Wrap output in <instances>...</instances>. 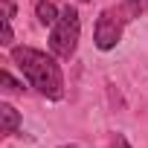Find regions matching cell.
<instances>
[{
  "instance_id": "cell-8",
  "label": "cell",
  "mask_w": 148,
  "mask_h": 148,
  "mask_svg": "<svg viewBox=\"0 0 148 148\" xmlns=\"http://www.w3.org/2000/svg\"><path fill=\"white\" fill-rule=\"evenodd\" d=\"M0 44H3V47L12 44V21H3V35H0Z\"/></svg>"
},
{
  "instance_id": "cell-11",
  "label": "cell",
  "mask_w": 148,
  "mask_h": 148,
  "mask_svg": "<svg viewBox=\"0 0 148 148\" xmlns=\"http://www.w3.org/2000/svg\"><path fill=\"white\" fill-rule=\"evenodd\" d=\"M61 148H79V145H61Z\"/></svg>"
},
{
  "instance_id": "cell-6",
  "label": "cell",
  "mask_w": 148,
  "mask_h": 148,
  "mask_svg": "<svg viewBox=\"0 0 148 148\" xmlns=\"http://www.w3.org/2000/svg\"><path fill=\"white\" fill-rule=\"evenodd\" d=\"M119 12H122L125 21H134V18H139V15L148 12V0H125V3L119 6Z\"/></svg>"
},
{
  "instance_id": "cell-7",
  "label": "cell",
  "mask_w": 148,
  "mask_h": 148,
  "mask_svg": "<svg viewBox=\"0 0 148 148\" xmlns=\"http://www.w3.org/2000/svg\"><path fill=\"white\" fill-rule=\"evenodd\" d=\"M0 82H3V90H6V93H21V90H23V84H21V82H15L6 70L0 73Z\"/></svg>"
},
{
  "instance_id": "cell-1",
  "label": "cell",
  "mask_w": 148,
  "mask_h": 148,
  "mask_svg": "<svg viewBox=\"0 0 148 148\" xmlns=\"http://www.w3.org/2000/svg\"><path fill=\"white\" fill-rule=\"evenodd\" d=\"M12 61L18 64V70L23 73V79L47 99H61L64 96V73L58 67V61L41 49L32 47H15L12 49Z\"/></svg>"
},
{
  "instance_id": "cell-5",
  "label": "cell",
  "mask_w": 148,
  "mask_h": 148,
  "mask_svg": "<svg viewBox=\"0 0 148 148\" xmlns=\"http://www.w3.org/2000/svg\"><path fill=\"white\" fill-rule=\"evenodd\" d=\"M58 9H55V3H49V0H38L35 3V18L44 23V26H52L55 21H58Z\"/></svg>"
},
{
  "instance_id": "cell-10",
  "label": "cell",
  "mask_w": 148,
  "mask_h": 148,
  "mask_svg": "<svg viewBox=\"0 0 148 148\" xmlns=\"http://www.w3.org/2000/svg\"><path fill=\"white\" fill-rule=\"evenodd\" d=\"M0 6H3V21H12V15H15L12 0H0Z\"/></svg>"
},
{
  "instance_id": "cell-4",
  "label": "cell",
  "mask_w": 148,
  "mask_h": 148,
  "mask_svg": "<svg viewBox=\"0 0 148 148\" xmlns=\"http://www.w3.org/2000/svg\"><path fill=\"white\" fill-rule=\"evenodd\" d=\"M21 128V113L12 105H0V131L3 134H18Z\"/></svg>"
},
{
  "instance_id": "cell-9",
  "label": "cell",
  "mask_w": 148,
  "mask_h": 148,
  "mask_svg": "<svg viewBox=\"0 0 148 148\" xmlns=\"http://www.w3.org/2000/svg\"><path fill=\"white\" fill-rule=\"evenodd\" d=\"M108 148H131V142H128L122 134H116V136L110 139V145H108Z\"/></svg>"
},
{
  "instance_id": "cell-3",
  "label": "cell",
  "mask_w": 148,
  "mask_h": 148,
  "mask_svg": "<svg viewBox=\"0 0 148 148\" xmlns=\"http://www.w3.org/2000/svg\"><path fill=\"white\" fill-rule=\"evenodd\" d=\"M122 26H125L122 12H119V9H105V12L99 15V21H96V32H93L96 47H99L102 52L113 49V47L119 44V38H122Z\"/></svg>"
},
{
  "instance_id": "cell-2",
  "label": "cell",
  "mask_w": 148,
  "mask_h": 148,
  "mask_svg": "<svg viewBox=\"0 0 148 148\" xmlns=\"http://www.w3.org/2000/svg\"><path fill=\"white\" fill-rule=\"evenodd\" d=\"M79 35H82V18L76 9H61L58 21L52 23V32H49V49L52 55L58 58H73L76 55V47H79Z\"/></svg>"
},
{
  "instance_id": "cell-12",
  "label": "cell",
  "mask_w": 148,
  "mask_h": 148,
  "mask_svg": "<svg viewBox=\"0 0 148 148\" xmlns=\"http://www.w3.org/2000/svg\"><path fill=\"white\" fill-rule=\"evenodd\" d=\"M82 3H87V0H82Z\"/></svg>"
}]
</instances>
